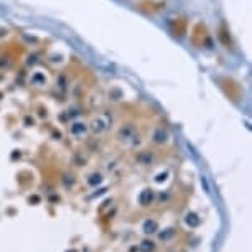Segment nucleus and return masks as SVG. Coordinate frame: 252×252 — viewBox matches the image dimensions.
Masks as SVG:
<instances>
[{"label": "nucleus", "instance_id": "nucleus-2", "mask_svg": "<svg viewBox=\"0 0 252 252\" xmlns=\"http://www.w3.org/2000/svg\"><path fill=\"white\" fill-rule=\"evenodd\" d=\"M187 224L191 226V227H196L199 224V220H198V216L194 215V213H189V215L187 216Z\"/></svg>", "mask_w": 252, "mask_h": 252}, {"label": "nucleus", "instance_id": "nucleus-1", "mask_svg": "<svg viewBox=\"0 0 252 252\" xmlns=\"http://www.w3.org/2000/svg\"><path fill=\"white\" fill-rule=\"evenodd\" d=\"M157 222L155 221H145L144 224V232L145 234H154V232H157Z\"/></svg>", "mask_w": 252, "mask_h": 252}, {"label": "nucleus", "instance_id": "nucleus-4", "mask_svg": "<svg viewBox=\"0 0 252 252\" xmlns=\"http://www.w3.org/2000/svg\"><path fill=\"white\" fill-rule=\"evenodd\" d=\"M152 201V193L147 189V191H144L140 194V204H144V206H147V204H150Z\"/></svg>", "mask_w": 252, "mask_h": 252}, {"label": "nucleus", "instance_id": "nucleus-5", "mask_svg": "<svg viewBox=\"0 0 252 252\" xmlns=\"http://www.w3.org/2000/svg\"><path fill=\"white\" fill-rule=\"evenodd\" d=\"M173 234H175L173 229H166V232H161V234H160V239L161 241H166V239H170V237H172Z\"/></svg>", "mask_w": 252, "mask_h": 252}, {"label": "nucleus", "instance_id": "nucleus-3", "mask_svg": "<svg viewBox=\"0 0 252 252\" xmlns=\"http://www.w3.org/2000/svg\"><path fill=\"white\" fill-rule=\"evenodd\" d=\"M155 249V244L152 241H144L140 244V252H152Z\"/></svg>", "mask_w": 252, "mask_h": 252}]
</instances>
